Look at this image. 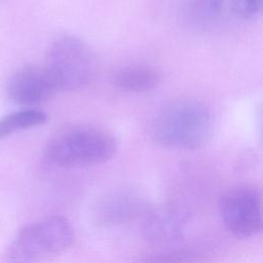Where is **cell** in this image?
<instances>
[{"label": "cell", "instance_id": "cell-1", "mask_svg": "<svg viewBox=\"0 0 263 263\" xmlns=\"http://www.w3.org/2000/svg\"><path fill=\"white\" fill-rule=\"evenodd\" d=\"M213 134V116L203 103L182 99L165 105L151 124V137L171 149L190 150L205 145Z\"/></svg>", "mask_w": 263, "mask_h": 263}, {"label": "cell", "instance_id": "cell-2", "mask_svg": "<svg viewBox=\"0 0 263 263\" xmlns=\"http://www.w3.org/2000/svg\"><path fill=\"white\" fill-rule=\"evenodd\" d=\"M117 151L109 132L95 126H74L54 135L44 148L45 161L58 167H83L101 164Z\"/></svg>", "mask_w": 263, "mask_h": 263}, {"label": "cell", "instance_id": "cell-3", "mask_svg": "<svg viewBox=\"0 0 263 263\" xmlns=\"http://www.w3.org/2000/svg\"><path fill=\"white\" fill-rule=\"evenodd\" d=\"M74 230L62 216H51L23 227L6 252L8 263H43L64 253Z\"/></svg>", "mask_w": 263, "mask_h": 263}, {"label": "cell", "instance_id": "cell-4", "mask_svg": "<svg viewBox=\"0 0 263 263\" xmlns=\"http://www.w3.org/2000/svg\"><path fill=\"white\" fill-rule=\"evenodd\" d=\"M59 91H73L90 85L98 73V61L90 47L76 37L54 41L46 54L44 66Z\"/></svg>", "mask_w": 263, "mask_h": 263}, {"label": "cell", "instance_id": "cell-5", "mask_svg": "<svg viewBox=\"0 0 263 263\" xmlns=\"http://www.w3.org/2000/svg\"><path fill=\"white\" fill-rule=\"evenodd\" d=\"M226 229L236 238H250L263 227L262 196L254 186H239L227 191L219 203Z\"/></svg>", "mask_w": 263, "mask_h": 263}, {"label": "cell", "instance_id": "cell-6", "mask_svg": "<svg viewBox=\"0 0 263 263\" xmlns=\"http://www.w3.org/2000/svg\"><path fill=\"white\" fill-rule=\"evenodd\" d=\"M58 91L45 67H25L11 75L6 83L7 97L21 106L39 105L50 100Z\"/></svg>", "mask_w": 263, "mask_h": 263}, {"label": "cell", "instance_id": "cell-7", "mask_svg": "<svg viewBox=\"0 0 263 263\" xmlns=\"http://www.w3.org/2000/svg\"><path fill=\"white\" fill-rule=\"evenodd\" d=\"M186 222L187 216L182 210L162 206L147 214L143 231L147 239L153 242H175L182 236Z\"/></svg>", "mask_w": 263, "mask_h": 263}, {"label": "cell", "instance_id": "cell-8", "mask_svg": "<svg viewBox=\"0 0 263 263\" xmlns=\"http://www.w3.org/2000/svg\"><path fill=\"white\" fill-rule=\"evenodd\" d=\"M140 196L129 191H115L98 200L95 210L96 221L102 225H116L130 220L140 212Z\"/></svg>", "mask_w": 263, "mask_h": 263}, {"label": "cell", "instance_id": "cell-9", "mask_svg": "<svg viewBox=\"0 0 263 263\" xmlns=\"http://www.w3.org/2000/svg\"><path fill=\"white\" fill-rule=\"evenodd\" d=\"M116 88L125 92H147L156 88L161 81L160 74L149 66H126L112 77Z\"/></svg>", "mask_w": 263, "mask_h": 263}, {"label": "cell", "instance_id": "cell-10", "mask_svg": "<svg viewBox=\"0 0 263 263\" xmlns=\"http://www.w3.org/2000/svg\"><path fill=\"white\" fill-rule=\"evenodd\" d=\"M47 121V115L37 109H24L0 118V139L15 132L39 126Z\"/></svg>", "mask_w": 263, "mask_h": 263}, {"label": "cell", "instance_id": "cell-11", "mask_svg": "<svg viewBox=\"0 0 263 263\" xmlns=\"http://www.w3.org/2000/svg\"><path fill=\"white\" fill-rule=\"evenodd\" d=\"M202 256L198 249L184 246L151 253L143 257L139 263H197Z\"/></svg>", "mask_w": 263, "mask_h": 263}, {"label": "cell", "instance_id": "cell-12", "mask_svg": "<svg viewBox=\"0 0 263 263\" xmlns=\"http://www.w3.org/2000/svg\"><path fill=\"white\" fill-rule=\"evenodd\" d=\"M224 0H192L191 11L201 20L214 18L223 9Z\"/></svg>", "mask_w": 263, "mask_h": 263}, {"label": "cell", "instance_id": "cell-13", "mask_svg": "<svg viewBox=\"0 0 263 263\" xmlns=\"http://www.w3.org/2000/svg\"><path fill=\"white\" fill-rule=\"evenodd\" d=\"M263 7V0H233L232 10L241 18L257 17Z\"/></svg>", "mask_w": 263, "mask_h": 263}]
</instances>
